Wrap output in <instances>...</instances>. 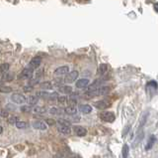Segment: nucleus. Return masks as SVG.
<instances>
[{
    "label": "nucleus",
    "instance_id": "obj_1",
    "mask_svg": "<svg viewBox=\"0 0 158 158\" xmlns=\"http://www.w3.org/2000/svg\"><path fill=\"white\" fill-rule=\"evenodd\" d=\"M111 91V88L108 87V86H104V87H99L95 90H92V91H88L85 93V97L86 98H91L94 97H99V96H104V95H107Z\"/></svg>",
    "mask_w": 158,
    "mask_h": 158
},
{
    "label": "nucleus",
    "instance_id": "obj_2",
    "mask_svg": "<svg viewBox=\"0 0 158 158\" xmlns=\"http://www.w3.org/2000/svg\"><path fill=\"white\" fill-rule=\"evenodd\" d=\"M26 100H27V97L24 95H22V93H14L11 96V101L14 103H17V105H22V103H25L26 102Z\"/></svg>",
    "mask_w": 158,
    "mask_h": 158
},
{
    "label": "nucleus",
    "instance_id": "obj_3",
    "mask_svg": "<svg viewBox=\"0 0 158 158\" xmlns=\"http://www.w3.org/2000/svg\"><path fill=\"white\" fill-rule=\"evenodd\" d=\"M79 76V73L77 71H72L70 73H68L66 76H64L63 79H62V82L64 83H73V82H75L77 80V78Z\"/></svg>",
    "mask_w": 158,
    "mask_h": 158
},
{
    "label": "nucleus",
    "instance_id": "obj_4",
    "mask_svg": "<svg viewBox=\"0 0 158 158\" xmlns=\"http://www.w3.org/2000/svg\"><path fill=\"white\" fill-rule=\"evenodd\" d=\"M100 117L102 120L106 121V122H114L116 120L115 113L111 112V111H104V112L100 113Z\"/></svg>",
    "mask_w": 158,
    "mask_h": 158
},
{
    "label": "nucleus",
    "instance_id": "obj_5",
    "mask_svg": "<svg viewBox=\"0 0 158 158\" xmlns=\"http://www.w3.org/2000/svg\"><path fill=\"white\" fill-rule=\"evenodd\" d=\"M69 73V68L67 66H61L57 68L56 71H54V76L58 77V78H63L64 76H66Z\"/></svg>",
    "mask_w": 158,
    "mask_h": 158
},
{
    "label": "nucleus",
    "instance_id": "obj_6",
    "mask_svg": "<svg viewBox=\"0 0 158 158\" xmlns=\"http://www.w3.org/2000/svg\"><path fill=\"white\" fill-rule=\"evenodd\" d=\"M42 64V58L41 57H35L33 58L31 61H30L29 65H28V68H30L31 70H36V69H38L40 66H41Z\"/></svg>",
    "mask_w": 158,
    "mask_h": 158
},
{
    "label": "nucleus",
    "instance_id": "obj_7",
    "mask_svg": "<svg viewBox=\"0 0 158 158\" xmlns=\"http://www.w3.org/2000/svg\"><path fill=\"white\" fill-rule=\"evenodd\" d=\"M93 106H95L96 108H99V110H106V108H109L112 106V103L109 101H107V100H104V101L95 102Z\"/></svg>",
    "mask_w": 158,
    "mask_h": 158
},
{
    "label": "nucleus",
    "instance_id": "obj_8",
    "mask_svg": "<svg viewBox=\"0 0 158 158\" xmlns=\"http://www.w3.org/2000/svg\"><path fill=\"white\" fill-rule=\"evenodd\" d=\"M34 75V71L31 70L30 68H26L21 72V74L19 75V79H22V80H29L31 79Z\"/></svg>",
    "mask_w": 158,
    "mask_h": 158
},
{
    "label": "nucleus",
    "instance_id": "obj_9",
    "mask_svg": "<svg viewBox=\"0 0 158 158\" xmlns=\"http://www.w3.org/2000/svg\"><path fill=\"white\" fill-rule=\"evenodd\" d=\"M34 128H36L38 130H46L47 129V124L46 122L43 120H36L32 123Z\"/></svg>",
    "mask_w": 158,
    "mask_h": 158
},
{
    "label": "nucleus",
    "instance_id": "obj_10",
    "mask_svg": "<svg viewBox=\"0 0 158 158\" xmlns=\"http://www.w3.org/2000/svg\"><path fill=\"white\" fill-rule=\"evenodd\" d=\"M73 131L74 133L79 136V137H82V136H85L87 134V130L85 129L84 127L82 126H79V125H76V126H74L73 127Z\"/></svg>",
    "mask_w": 158,
    "mask_h": 158
},
{
    "label": "nucleus",
    "instance_id": "obj_11",
    "mask_svg": "<svg viewBox=\"0 0 158 158\" xmlns=\"http://www.w3.org/2000/svg\"><path fill=\"white\" fill-rule=\"evenodd\" d=\"M89 80L88 79H80V80H78L75 84V86L77 88H84L89 86Z\"/></svg>",
    "mask_w": 158,
    "mask_h": 158
},
{
    "label": "nucleus",
    "instance_id": "obj_12",
    "mask_svg": "<svg viewBox=\"0 0 158 158\" xmlns=\"http://www.w3.org/2000/svg\"><path fill=\"white\" fill-rule=\"evenodd\" d=\"M58 131L61 133V134H64V135H70L71 134V128L69 126H61L59 125L58 126Z\"/></svg>",
    "mask_w": 158,
    "mask_h": 158
},
{
    "label": "nucleus",
    "instance_id": "obj_13",
    "mask_svg": "<svg viewBox=\"0 0 158 158\" xmlns=\"http://www.w3.org/2000/svg\"><path fill=\"white\" fill-rule=\"evenodd\" d=\"M64 112H65L66 115H74L77 112V108H76V106H68L67 107L64 108Z\"/></svg>",
    "mask_w": 158,
    "mask_h": 158
},
{
    "label": "nucleus",
    "instance_id": "obj_14",
    "mask_svg": "<svg viewBox=\"0 0 158 158\" xmlns=\"http://www.w3.org/2000/svg\"><path fill=\"white\" fill-rule=\"evenodd\" d=\"M79 111L82 113L88 115V113H90L92 111V106L89 105H81V106H79Z\"/></svg>",
    "mask_w": 158,
    "mask_h": 158
},
{
    "label": "nucleus",
    "instance_id": "obj_15",
    "mask_svg": "<svg viewBox=\"0 0 158 158\" xmlns=\"http://www.w3.org/2000/svg\"><path fill=\"white\" fill-rule=\"evenodd\" d=\"M58 91L64 93V95H68V93H71L73 92L72 88L70 86H61V87H59Z\"/></svg>",
    "mask_w": 158,
    "mask_h": 158
},
{
    "label": "nucleus",
    "instance_id": "obj_16",
    "mask_svg": "<svg viewBox=\"0 0 158 158\" xmlns=\"http://www.w3.org/2000/svg\"><path fill=\"white\" fill-rule=\"evenodd\" d=\"M26 102H28L29 106H35L39 102V97L37 96H30L26 100Z\"/></svg>",
    "mask_w": 158,
    "mask_h": 158
},
{
    "label": "nucleus",
    "instance_id": "obj_17",
    "mask_svg": "<svg viewBox=\"0 0 158 158\" xmlns=\"http://www.w3.org/2000/svg\"><path fill=\"white\" fill-rule=\"evenodd\" d=\"M32 111L36 115H42V113H44L47 111V108L44 106H35L32 107Z\"/></svg>",
    "mask_w": 158,
    "mask_h": 158
},
{
    "label": "nucleus",
    "instance_id": "obj_18",
    "mask_svg": "<svg viewBox=\"0 0 158 158\" xmlns=\"http://www.w3.org/2000/svg\"><path fill=\"white\" fill-rule=\"evenodd\" d=\"M98 72L100 75H105V74L108 72V65H106V64H101V65L99 66Z\"/></svg>",
    "mask_w": 158,
    "mask_h": 158
},
{
    "label": "nucleus",
    "instance_id": "obj_19",
    "mask_svg": "<svg viewBox=\"0 0 158 158\" xmlns=\"http://www.w3.org/2000/svg\"><path fill=\"white\" fill-rule=\"evenodd\" d=\"M155 139H156V138H155L154 135H151L149 137V139H148V142H147V144H146V148H145L146 150H149L150 148L153 146V143L155 142Z\"/></svg>",
    "mask_w": 158,
    "mask_h": 158
},
{
    "label": "nucleus",
    "instance_id": "obj_20",
    "mask_svg": "<svg viewBox=\"0 0 158 158\" xmlns=\"http://www.w3.org/2000/svg\"><path fill=\"white\" fill-rule=\"evenodd\" d=\"M10 69V65L8 63H4V64H1L0 65V73L1 74H4V73H7Z\"/></svg>",
    "mask_w": 158,
    "mask_h": 158
},
{
    "label": "nucleus",
    "instance_id": "obj_21",
    "mask_svg": "<svg viewBox=\"0 0 158 158\" xmlns=\"http://www.w3.org/2000/svg\"><path fill=\"white\" fill-rule=\"evenodd\" d=\"M14 78V75L11 73H4L2 74V80L3 81H12Z\"/></svg>",
    "mask_w": 158,
    "mask_h": 158
},
{
    "label": "nucleus",
    "instance_id": "obj_22",
    "mask_svg": "<svg viewBox=\"0 0 158 158\" xmlns=\"http://www.w3.org/2000/svg\"><path fill=\"white\" fill-rule=\"evenodd\" d=\"M57 123L61 126H70L71 122H69L67 120H64V118H59V120H57Z\"/></svg>",
    "mask_w": 158,
    "mask_h": 158
},
{
    "label": "nucleus",
    "instance_id": "obj_23",
    "mask_svg": "<svg viewBox=\"0 0 158 158\" xmlns=\"http://www.w3.org/2000/svg\"><path fill=\"white\" fill-rule=\"evenodd\" d=\"M37 97H43V98H49V97H51V93H47V92H38V93H37Z\"/></svg>",
    "mask_w": 158,
    "mask_h": 158
},
{
    "label": "nucleus",
    "instance_id": "obj_24",
    "mask_svg": "<svg viewBox=\"0 0 158 158\" xmlns=\"http://www.w3.org/2000/svg\"><path fill=\"white\" fill-rule=\"evenodd\" d=\"M128 152H130V148H128V146L127 144H125V145H123V150H122L123 158H127Z\"/></svg>",
    "mask_w": 158,
    "mask_h": 158
},
{
    "label": "nucleus",
    "instance_id": "obj_25",
    "mask_svg": "<svg viewBox=\"0 0 158 158\" xmlns=\"http://www.w3.org/2000/svg\"><path fill=\"white\" fill-rule=\"evenodd\" d=\"M12 92V88L10 87H6V86H1L0 87V93H9Z\"/></svg>",
    "mask_w": 158,
    "mask_h": 158
},
{
    "label": "nucleus",
    "instance_id": "obj_26",
    "mask_svg": "<svg viewBox=\"0 0 158 158\" xmlns=\"http://www.w3.org/2000/svg\"><path fill=\"white\" fill-rule=\"evenodd\" d=\"M15 125L17 126V128H20V129H23V128H26V127H27V122L21 121V120H18L16 123H15Z\"/></svg>",
    "mask_w": 158,
    "mask_h": 158
},
{
    "label": "nucleus",
    "instance_id": "obj_27",
    "mask_svg": "<svg viewBox=\"0 0 158 158\" xmlns=\"http://www.w3.org/2000/svg\"><path fill=\"white\" fill-rule=\"evenodd\" d=\"M41 88H44V90H52V86L49 82H44V83L41 84Z\"/></svg>",
    "mask_w": 158,
    "mask_h": 158
},
{
    "label": "nucleus",
    "instance_id": "obj_28",
    "mask_svg": "<svg viewBox=\"0 0 158 158\" xmlns=\"http://www.w3.org/2000/svg\"><path fill=\"white\" fill-rule=\"evenodd\" d=\"M18 120H19V118L16 117V116H9L8 120H7L9 124H15V123H16Z\"/></svg>",
    "mask_w": 158,
    "mask_h": 158
},
{
    "label": "nucleus",
    "instance_id": "obj_29",
    "mask_svg": "<svg viewBox=\"0 0 158 158\" xmlns=\"http://www.w3.org/2000/svg\"><path fill=\"white\" fill-rule=\"evenodd\" d=\"M67 101H68V98L65 96H61V97H57V102L59 103H61V105H64V103H66Z\"/></svg>",
    "mask_w": 158,
    "mask_h": 158
},
{
    "label": "nucleus",
    "instance_id": "obj_30",
    "mask_svg": "<svg viewBox=\"0 0 158 158\" xmlns=\"http://www.w3.org/2000/svg\"><path fill=\"white\" fill-rule=\"evenodd\" d=\"M49 112H51L52 115H59L61 111L58 107H52L51 110H49Z\"/></svg>",
    "mask_w": 158,
    "mask_h": 158
},
{
    "label": "nucleus",
    "instance_id": "obj_31",
    "mask_svg": "<svg viewBox=\"0 0 158 158\" xmlns=\"http://www.w3.org/2000/svg\"><path fill=\"white\" fill-rule=\"evenodd\" d=\"M21 111H23V112H31L32 111V107L30 106H21Z\"/></svg>",
    "mask_w": 158,
    "mask_h": 158
},
{
    "label": "nucleus",
    "instance_id": "obj_32",
    "mask_svg": "<svg viewBox=\"0 0 158 158\" xmlns=\"http://www.w3.org/2000/svg\"><path fill=\"white\" fill-rule=\"evenodd\" d=\"M44 122H46V124H48V125H54L56 123V121L54 120H52V118H48Z\"/></svg>",
    "mask_w": 158,
    "mask_h": 158
},
{
    "label": "nucleus",
    "instance_id": "obj_33",
    "mask_svg": "<svg viewBox=\"0 0 158 158\" xmlns=\"http://www.w3.org/2000/svg\"><path fill=\"white\" fill-rule=\"evenodd\" d=\"M67 102H69V106H76V103H77V102H76L75 98H70V101H67Z\"/></svg>",
    "mask_w": 158,
    "mask_h": 158
},
{
    "label": "nucleus",
    "instance_id": "obj_34",
    "mask_svg": "<svg viewBox=\"0 0 158 158\" xmlns=\"http://www.w3.org/2000/svg\"><path fill=\"white\" fill-rule=\"evenodd\" d=\"M0 116H2V117H8L9 116V113L6 111H0Z\"/></svg>",
    "mask_w": 158,
    "mask_h": 158
},
{
    "label": "nucleus",
    "instance_id": "obj_35",
    "mask_svg": "<svg viewBox=\"0 0 158 158\" xmlns=\"http://www.w3.org/2000/svg\"><path fill=\"white\" fill-rule=\"evenodd\" d=\"M6 110H7V111H9V110H10V111H14V106H12L11 105H7V106H6Z\"/></svg>",
    "mask_w": 158,
    "mask_h": 158
},
{
    "label": "nucleus",
    "instance_id": "obj_36",
    "mask_svg": "<svg viewBox=\"0 0 158 158\" xmlns=\"http://www.w3.org/2000/svg\"><path fill=\"white\" fill-rule=\"evenodd\" d=\"M52 158H61V154L57 153V154H54L53 156H52Z\"/></svg>",
    "mask_w": 158,
    "mask_h": 158
},
{
    "label": "nucleus",
    "instance_id": "obj_37",
    "mask_svg": "<svg viewBox=\"0 0 158 158\" xmlns=\"http://www.w3.org/2000/svg\"><path fill=\"white\" fill-rule=\"evenodd\" d=\"M24 91H26V92H30V91H32V87L30 86V88H24Z\"/></svg>",
    "mask_w": 158,
    "mask_h": 158
},
{
    "label": "nucleus",
    "instance_id": "obj_38",
    "mask_svg": "<svg viewBox=\"0 0 158 158\" xmlns=\"http://www.w3.org/2000/svg\"><path fill=\"white\" fill-rule=\"evenodd\" d=\"M3 132V128H2V126H0V134Z\"/></svg>",
    "mask_w": 158,
    "mask_h": 158
},
{
    "label": "nucleus",
    "instance_id": "obj_39",
    "mask_svg": "<svg viewBox=\"0 0 158 158\" xmlns=\"http://www.w3.org/2000/svg\"><path fill=\"white\" fill-rule=\"evenodd\" d=\"M70 158H78V157H75V156H74V157H70Z\"/></svg>",
    "mask_w": 158,
    "mask_h": 158
}]
</instances>
